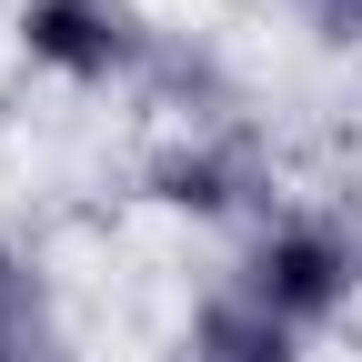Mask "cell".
I'll return each mask as SVG.
<instances>
[{
    "instance_id": "6da1fadb",
    "label": "cell",
    "mask_w": 362,
    "mask_h": 362,
    "mask_svg": "<svg viewBox=\"0 0 362 362\" xmlns=\"http://www.w3.org/2000/svg\"><path fill=\"white\" fill-rule=\"evenodd\" d=\"M232 292L262 302L282 332H332L342 312L362 302V242L342 232L332 211H272L252 221V242H242V272H232Z\"/></svg>"
},
{
    "instance_id": "7a4b0ae2",
    "label": "cell",
    "mask_w": 362,
    "mask_h": 362,
    "mask_svg": "<svg viewBox=\"0 0 362 362\" xmlns=\"http://www.w3.org/2000/svg\"><path fill=\"white\" fill-rule=\"evenodd\" d=\"M11 40L30 71H51L71 90H121L151 71V21L141 0H21L11 11Z\"/></svg>"
},
{
    "instance_id": "3957f363",
    "label": "cell",
    "mask_w": 362,
    "mask_h": 362,
    "mask_svg": "<svg viewBox=\"0 0 362 362\" xmlns=\"http://www.w3.org/2000/svg\"><path fill=\"white\" fill-rule=\"evenodd\" d=\"M141 202L151 211H181V221H232L262 202V151L242 131H181L141 161Z\"/></svg>"
},
{
    "instance_id": "277c9868",
    "label": "cell",
    "mask_w": 362,
    "mask_h": 362,
    "mask_svg": "<svg viewBox=\"0 0 362 362\" xmlns=\"http://www.w3.org/2000/svg\"><path fill=\"white\" fill-rule=\"evenodd\" d=\"M181 362H312V352H302V332H282L262 302H242L221 282L192 322H181Z\"/></svg>"
},
{
    "instance_id": "5b68a950",
    "label": "cell",
    "mask_w": 362,
    "mask_h": 362,
    "mask_svg": "<svg viewBox=\"0 0 362 362\" xmlns=\"http://www.w3.org/2000/svg\"><path fill=\"white\" fill-rule=\"evenodd\" d=\"M30 332H40V282H30L21 242H0V342H21V352H30Z\"/></svg>"
},
{
    "instance_id": "8992f818",
    "label": "cell",
    "mask_w": 362,
    "mask_h": 362,
    "mask_svg": "<svg viewBox=\"0 0 362 362\" xmlns=\"http://www.w3.org/2000/svg\"><path fill=\"white\" fill-rule=\"evenodd\" d=\"M292 21L322 40V51H362V0H292Z\"/></svg>"
}]
</instances>
